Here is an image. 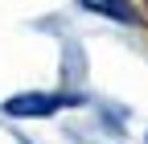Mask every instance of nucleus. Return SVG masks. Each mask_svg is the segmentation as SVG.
<instances>
[{
	"label": "nucleus",
	"mask_w": 148,
	"mask_h": 144,
	"mask_svg": "<svg viewBox=\"0 0 148 144\" xmlns=\"http://www.w3.org/2000/svg\"><path fill=\"white\" fill-rule=\"evenodd\" d=\"M82 99L70 95V91H25V95H12L4 99V115L12 119H45L62 107H78Z\"/></svg>",
	"instance_id": "obj_1"
},
{
	"label": "nucleus",
	"mask_w": 148,
	"mask_h": 144,
	"mask_svg": "<svg viewBox=\"0 0 148 144\" xmlns=\"http://www.w3.org/2000/svg\"><path fill=\"white\" fill-rule=\"evenodd\" d=\"M82 8L99 12V16H111V21H123V25L140 21V12L132 8V0H82Z\"/></svg>",
	"instance_id": "obj_2"
}]
</instances>
